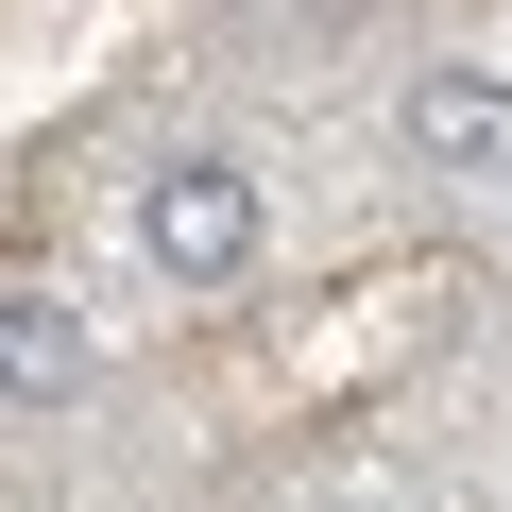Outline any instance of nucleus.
Returning <instances> with one entry per match:
<instances>
[{
	"label": "nucleus",
	"mask_w": 512,
	"mask_h": 512,
	"mask_svg": "<svg viewBox=\"0 0 512 512\" xmlns=\"http://www.w3.org/2000/svg\"><path fill=\"white\" fill-rule=\"evenodd\" d=\"M86 393V308L69 291H0V410H69Z\"/></svg>",
	"instance_id": "nucleus-3"
},
{
	"label": "nucleus",
	"mask_w": 512,
	"mask_h": 512,
	"mask_svg": "<svg viewBox=\"0 0 512 512\" xmlns=\"http://www.w3.org/2000/svg\"><path fill=\"white\" fill-rule=\"evenodd\" d=\"M256 239H274V205H256L239 154H154V171H137V256H154L171 291H239Z\"/></svg>",
	"instance_id": "nucleus-1"
},
{
	"label": "nucleus",
	"mask_w": 512,
	"mask_h": 512,
	"mask_svg": "<svg viewBox=\"0 0 512 512\" xmlns=\"http://www.w3.org/2000/svg\"><path fill=\"white\" fill-rule=\"evenodd\" d=\"M393 137H410V171H444V188H512V86H495V69H427V86L393 103Z\"/></svg>",
	"instance_id": "nucleus-2"
}]
</instances>
